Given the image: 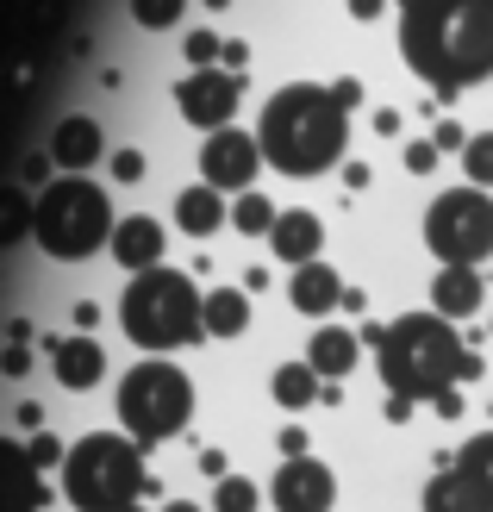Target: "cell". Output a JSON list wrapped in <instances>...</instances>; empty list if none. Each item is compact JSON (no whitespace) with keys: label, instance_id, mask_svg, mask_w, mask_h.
Instances as JSON below:
<instances>
[{"label":"cell","instance_id":"cell-16","mask_svg":"<svg viewBox=\"0 0 493 512\" xmlns=\"http://www.w3.org/2000/svg\"><path fill=\"white\" fill-rule=\"evenodd\" d=\"M344 275H337L331 263H306V269H294V288H288V300H294V313H306V319H325V313H337L344 306Z\"/></svg>","mask_w":493,"mask_h":512},{"label":"cell","instance_id":"cell-15","mask_svg":"<svg viewBox=\"0 0 493 512\" xmlns=\"http://www.w3.org/2000/svg\"><path fill=\"white\" fill-rule=\"evenodd\" d=\"M107 250L119 256V269H132V275L163 269V225L150 219V213H132V219H119V232H113Z\"/></svg>","mask_w":493,"mask_h":512},{"label":"cell","instance_id":"cell-5","mask_svg":"<svg viewBox=\"0 0 493 512\" xmlns=\"http://www.w3.org/2000/svg\"><path fill=\"white\" fill-rule=\"evenodd\" d=\"M119 325L144 356H169L181 344L206 338V300L194 294V281L181 269H144L132 275V288L119 300Z\"/></svg>","mask_w":493,"mask_h":512},{"label":"cell","instance_id":"cell-43","mask_svg":"<svg viewBox=\"0 0 493 512\" xmlns=\"http://www.w3.org/2000/svg\"><path fill=\"white\" fill-rule=\"evenodd\" d=\"M75 325L94 331V325H100V306H94V300H82V306H75Z\"/></svg>","mask_w":493,"mask_h":512},{"label":"cell","instance_id":"cell-8","mask_svg":"<svg viewBox=\"0 0 493 512\" xmlns=\"http://www.w3.org/2000/svg\"><path fill=\"white\" fill-rule=\"evenodd\" d=\"M425 250L444 269H475L493 250V200L487 188H450L425 207Z\"/></svg>","mask_w":493,"mask_h":512},{"label":"cell","instance_id":"cell-9","mask_svg":"<svg viewBox=\"0 0 493 512\" xmlns=\"http://www.w3.org/2000/svg\"><path fill=\"white\" fill-rule=\"evenodd\" d=\"M425 512H493V431L469 438L456 456H437L425 481Z\"/></svg>","mask_w":493,"mask_h":512},{"label":"cell","instance_id":"cell-17","mask_svg":"<svg viewBox=\"0 0 493 512\" xmlns=\"http://www.w3.org/2000/svg\"><path fill=\"white\" fill-rule=\"evenodd\" d=\"M481 300H487L481 269H437L431 275V313H444L450 325L469 319V313H481Z\"/></svg>","mask_w":493,"mask_h":512},{"label":"cell","instance_id":"cell-7","mask_svg":"<svg viewBox=\"0 0 493 512\" xmlns=\"http://www.w3.org/2000/svg\"><path fill=\"white\" fill-rule=\"evenodd\" d=\"M188 419H194V381L175 363H163V356H144V363L119 381V425H125L132 444L157 450V444L181 438Z\"/></svg>","mask_w":493,"mask_h":512},{"label":"cell","instance_id":"cell-22","mask_svg":"<svg viewBox=\"0 0 493 512\" xmlns=\"http://www.w3.org/2000/svg\"><path fill=\"white\" fill-rule=\"evenodd\" d=\"M244 325H250V288L206 294V338H244Z\"/></svg>","mask_w":493,"mask_h":512},{"label":"cell","instance_id":"cell-46","mask_svg":"<svg viewBox=\"0 0 493 512\" xmlns=\"http://www.w3.org/2000/svg\"><path fill=\"white\" fill-rule=\"evenodd\" d=\"M132 512H144V506H132Z\"/></svg>","mask_w":493,"mask_h":512},{"label":"cell","instance_id":"cell-28","mask_svg":"<svg viewBox=\"0 0 493 512\" xmlns=\"http://www.w3.org/2000/svg\"><path fill=\"white\" fill-rule=\"evenodd\" d=\"M181 50H188V63H194V69H213V63H225V44H219L213 32H206V25H200V32H188V44H181Z\"/></svg>","mask_w":493,"mask_h":512},{"label":"cell","instance_id":"cell-39","mask_svg":"<svg viewBox=\"0 0 493 512\" xmlns=\"http://www.w3.org/2000/svg\"><path fill=\"white\" fill-rule=\"evenodd\" d=\"M344 7H350L356 19H381V13H387V0H344Z\"/></svg>","mask_w":493,"mask_h":512},{"label":"cell","instance_id":"cell-3","mask_svg":"<svg viewBox=\"0 0 493 512\" xmlns=\"http://www.w3.org/2000/svg\"><path fill=\"white\" fill-rule=\"evenodd\" d=\"M375 369L387 381V394H400L412 406H431L437 394L462 388L469 375V344L444 313H400V325H387V338L375 350Z\"/></svg>","mask_w":493,"mask_h":512},{"label":"cell","instance_id":"cell-35","mask_svg":"<svg viewBox=\"0 0 493 512\" xmlns=\"http://www.w3.org/2000/svg\"><path fill=\"white\" fill-rule=\"evenodd\" d=\"M412 413H419V406H412V400H400V394H387V425H412Z\"/></svg>","mask_w":493,"mask_h":512},{"label":"cell","instance_id":"cell-18","mask_svg":"<svg viewBox=\"0 0 493 512\" xmlns=\"http://www.w3.org/2000/svg\"><path fill=\"white\" fill-rule=\"evenodd\" d=\"M50 163L57 169H94L100 163V119H88V113L57 119V132H50Z\"/></svg>","mask_w":493,"mask_h":512},{"label":"cell","instance_id":"cell-24","mask_svg":"<svg viewBox=\"0 0 493 512\" xmlns=\"http://www.w3.org/2000/svg\"><path fill=\"white\" fill-rule=\"evenodd\" d=\"M256 506H263V494H256V481H244V475H225V481H219L213 512H256Z\"/></svg>","mask_w":493,"mask_h":512},{"label":"cell","instance_id":"cell-34","mask_svg":"<svg viewBox=\"0 0 493 512\" xmlns=\"http://www.w3.org/2000/svg\"><path fill=\"white\" fill-rule=\"evenodd\" d=\"M32 369V356H25V344H7V356H0V375H25Z\"/></svg>","mask_w":493,"mask_h":512},{"label":"cell","instance_id":"cell-6","mask_svg":"<svg viewBox=\"0 0 493 512\" xmlns=\"http://www.w3.org/2000/svg\"><path fill=\"white\" fill-rule=\"evenodd\" d=\"M119 219H113V200L100 182H88V175H63V182H50L38 194V225L32 238L63 256V263H82V256H94L100 244H113Z\"/></svg>","mask_w":493,"mask_h":512},{"label":"cell","instance_id":"cell-2","mask_svg":"<svg viewBox=\"0 0 493 512\" xmlns=\"http://www.w3.org/2000/svg\"><path fill=\"white\" fill-rule=\"evenodd\" d=\"M344 132H350V113L344 100L319 82H288L281 94H269L263 125H256V144L275 175H325L337 157H344Z\"/></svg>","mask_w":493,"mask_h":512},{"label":"cell","instance_id":"cell-40","mask_svg":"<svg viewBox=\"0 0 493 512\" xmlns=\"http://www.w3.org/2000/svg\"><path fill=\"white\" fill-rule=\"evenodd\" d=\"M200 469L213 475V481H225V450H200Z\"/></svg>","mask_w":493,"mask_h":512},{"label":"cell","instance_id":"cell-45","mask_svg":"<svg viewBox=\"0 0 493 512\" xmlns=\"http://www.w3.org/2000/svg\"><path fill=\"white\" fill-rule=\"evenodd\" d=\"M206 7H213V13H225V7H231V0H206Z\"/></svg>","mask_w":493,"mask_h":512},{"label":"cell","instance_id":"cell-13","mask_svg":"<svg viewBox=\"0 0 493 512\" xmlns=\"http://www.w3.org/2000/svg\"><path fill=\"white\" fill-rule=\"evenodd\" d=\"M50 369H57V381L69 394H88L100 375H107V350H100L94 331H75V338H57L50 344Z\"/></svg>","mask_w":493,"mask_h":512},{"label":"cell","instance_id":"cell-38","mask_svg":"<svg viewBox=\"0 0 493 512\" xmlns=\"http://www.w3.org/2000/svg\"><path fill=\"white\" fill-rule=\"evenodd\" d=\"M244 63H250V44H238V38H231V44H225V69H231V75H238Z\"/></svg>","mask_w":493,"mask_h":512},{"label":"cell","instance_id":"cell-21","mask_svg":"<svg viewBox=\"0 0 493 512\" xmlns=\"http://www.w3.org/2000/svg\"><path fill=\"white\" fill-rule=\"evenodd\" d=\"M269 394H275L281 413H306L313 400H325V375L313 363H281L275 381H269Z\"/></svg>","mask_w":493,"mask_h":512},{"label":"cell","instance_id":"cell-27","mask_svg":"<svg viewBox=\"0 0 493 512\" xmlns=\"http://www.w3.org/2000/svg\"><path fill=\"white\" fill-rule=\"evenodd\" d=\"M69 450L57 438H44V431H32V444H25V469H63Z\"/></svg>","mask_w":493,"mask_h":512},{"label":"cell","instance_id":"cell-1","mask_svg":"<svg viewBox=\"0 0 493 512\" xmlns=\"http://www.w3.org/2000/svg\"><path fill=\"white\" fill-rule=\"evenodd\" d=\"M400 57L437 100L493 75V0H400Z\"/></svg>","mask_w":493,"mask_h":512},{"label":"cell","instance_id":"cell-26","mask_svg":"<svg viewBox=\"0 0 493 512\" xmlns=\"http://www.w3.org/2000/svg\"><path fill=\"white\" fill-rule=\"evenodd\" d=\"M181 13H188V0H132V19L144 32H169Z\"/></svg>","mask_w":493,"mask_h":512},{"label":"cell","instance_id":"cell-31","mask_svg":"<svg viewBox=\"0 0 493 512\" xmlns=\"http://www.w3.org/2000/svg\"><path fill=\"white\" fill-rule=\"evenodd\" d=\"M113 182H144V150H113Z\"/></svg>","mask_w":493,"mask_h":512},{"label":"cell","instance_id":"cell-37","mask_svg":"<svg viewBox=\"0 0 493 512\" xmlns=\"http://www.w3.org/2000/svg\"><path fill=\"white\" fill-rule=\"evenodd\" d=\"M375 132H381V138H400V107H381V113H375Z\"/></svg>","mask_w":493,"mask_h":512},{"label":"cell","instance_id":"cell-19","mask_svg":"<svg viewBox=\"0 0 493 512\" xmlns=\"http://www.w3.org/2000/svg\"><path fill=\"white\" fill-rule=\"evenodd\" d=\"M356 356H362V338H356V331H344V325H319L313 344H306V363H313L325 381H344L356 369Z\"/></svg>","mask_w":493,"mask_h":512},{"label":"cell","instance_id":"cell-11","mask_svg":"<svg viewBox=\"0 0 493 512\" xmlns=\"http://www.w3.org/2000/svg\"><path fill=\"white\" fill-rule=\"evenodd\" d=\"M263 163H269L263 144H256L250 132H238V125H225V132H213L200 144V182L219 188V194H250Z\"/></svg>","mask_w":493,"mask_h":512},{"label":"cell","instance_id":"cell-29","mask_svg":"<svg viewBox=\"0 0 493 512\" xmlns=\"http://www.w3.org/2000/svg\"><path fill=\"white\" fill-rule=\"evenodd\" d=\"M431 144L444 150V157H462V150H469V132H462L456 119H437V132H431Z\"/></svg>","mask_w":493,"mask_h":512},{"label":"cell","instance_id":"cell-14","mask_svg":"<svg viewBox=\"0 0 493 512\" xmlns=\"http://www.w3.org/2000/svg\"><path fill=\"white\" fill-rule=\"evenodd\" d=\"M269 244H275L281 263L306 269V263H319V250H325V219H319V213H306V207H294V213H281V219H275Z\"/></svg>","mask_w":493,"mask_h":512},{"label":"cell","instance_id":"cell-41","mask_svg":"<svg viewBox=\"0 0 493 512\" xmlns=\"http://www.w3.org/2000/svg\"><path fill=\"white\" fill-rule=\"evenodd\" d=\"M344 188H356V194L369 188V163H350V169H344Z\"/></svg>","mask_w":493,"mask_h":512},{"label":"cell","instance_id":"cell-32","mask_svg":"<svg viewBox=\"0 0 493 512\" xmlns=\"http://www.w3.org/2000/svg\"><path fill=\"white\" fill-rule=\"evenodd\" d=\"M300 456H313V450H306V431L300 425H281V463H300Z\"/></svg>","mask_w":493,"mask_h":512},{"label":"cell","instance_id":"cell-20","mask_svg":"<svg viewBox=\"0 0 493 512\" xmlns=\"http://www.w3.org/2000/svg\"><path fill=\"white\" fill-rule=\"evenodd\" d=\"M175 225H181L188 238H213L219 225H231V207L219 200V188L194 182V188H181V200H175Z\"/></svg>","mask_w":493,"mask_h":512},{"label":"cell","instance_id":"cell-36","mask_svg":"<svg viewBox=\"0 0 493 512\" xmlns=\"http://www.w3.org/2000/svg\"><path fill=\"white\" fill-rule=\"evenodd\" d=\"M431 406H437V419H462V388H450V394H437Z\"/></svg>","mask_w":493,"mask_h":512},{"label":"cell","instance_id":"cell-25","mask_svg":"<svg viewBox=\"0 0 493 512\" xmlns=\"http://www.w3.org/2000/svg\"><path fill=\"white\" fill-rule=\"evenodd\" d=\"M462 169H469V188H493V132H475L462 150Z\"/></svg>","mask_w":493,"mask_h":512},{"label":"cell","instance_id":"cell-42","mask_svg":"<svg viewBox=\"0 0 493 512\" xmlns=\"http://www.w3.org/2000/svg\"><path fill=\"white\" fill-rule=\"evenodd\" d=\"M19 175H25V182H44V175H50V157H25Z\"/></svg>","mask_w":493,"mask_h":512},{"label":"cell","instance_id":"cell-33","mask_svg":"<svg viewBox=\"0 0 493 512\" xmlns=\"http://www.w3.org/2000/svg\"><path fill=\"white\" fill-rule=\"evenodd\" d=\"M331 94L344 100V113H350V107H362V82H356V75H337V82H331Z\"/></svg>","mask_w":493,"mask_h":512},{"label":"cell","instance_id":"cell-10","mask_svg":"<svg viewBox=\"0 0 493 512\" xmlns=\"http://www.w3.org/2000/svg\"><path fill=\"white\" fill-rule=\"evenodd\" d=\"M238 94H244V75H231V69H194V75H181L175 82V107L181 119L194 125V132H225L231 113H238Z\"/></svg>","mask_w":493,"mask_h":512},{"label":"cell","instance_id":"cell-23","mask_svg":"<svg viewBox=\"0 0 493 512\" xmlns=\"http://www.w3.org/2000/svg\"><path fill=\"white\" fill-rule=\"evenodd\" d=\"M275 219H281V213H275V200H269V194H256V188L238 194V207H231V225H238L244 238H269V232H275Z\"/></svg>","mask_w":493,"mask_h":512},{"label":"cell","instance_id":"cell-30","mask_svg":"<svg viewBox=\"0 0 493 512\" xmlns=\"http://www.w3.org/2000/svg\"><path fill=\"white\" fill-rule=\"evenodd\" d=\"M437 157H444V150H437L431 138H419V144H406V169H412V175H431V169H437Z\"/></svg>","mask_w":493,"mask_h":512},{"label":"cell","instance_id":"cell-12","mask_svg":"<svg viewBox=\"0 0 493 512\" xmlns=\"http://www.w3.org/2000/svg\"><path fill=\"white\" fill-rule=\"evenodd\" d=\"M275 512H331L337 506V475L319 463V456H300V463H281L269 481Z\"/></svg>","mask_w":493,"mask_h":512},{"label":"cell","instance_id":"cell-44","mask_svg":"<svg viewBox=\"0 0 493 512\" xmlns=\"http://www.w3.org/2000/svg\"><path fill=\"white\" fill-rule=\"evenodd\" d=\"M163 512H200V506H194V500H169Z\"/></svg>","mask_w":493,"mask_h":512},{"label":"cell","instance_id":"cell-4","mask_svg":"<svg viewBox=\"0 0 493 512\" xmlns=\"http://www.w3.org/2000/svg\"><path fill=\"white\" fill-rule=\"evenodd\" d=\"M144 494H157V475L144 469V444L119 431H88L82 444H69L63 500L75 512H132Z\"/></svg>","mask_w":493,"mask_h":512}]
</instances>
